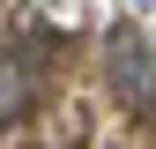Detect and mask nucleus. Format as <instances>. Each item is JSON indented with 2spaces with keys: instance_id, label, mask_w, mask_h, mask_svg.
<instances>
[{
  "instance_id": "nucleus-2",
  "label": "nucleus",
  "mask_w": 156,
  "mask_h": 149,
  "mask_svg": "<svg viewBox=\"0 0 156 149\" xmlns=\"http://www.w3.org/2000/svg\"><path fill=\"white\" fill-rule=\"evenodd\" d=\"M23 112H30V67L15 52H0V127H15Z\"/></svg>"
},
{
  "instance_id": "nucleus-1",
  "label": "nucleus",
  "mask_w": 156,
  "mask_h": 149,
  "mask_svg": "<svg viewBox=\"0 0 156 149\" xmlns=\"http://www.w3.org/2000/svg\"><path fill=\"white\" fill-rule=\"evenodd\" d=\"M104 60H112V89H119V104L156 112V52H149V37H141V30H112Z\"/></svg>"
}]
</instances>
